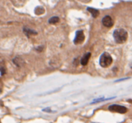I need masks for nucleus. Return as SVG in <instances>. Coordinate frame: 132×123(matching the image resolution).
<instances>
[{
    "instance_id": "9",
    "label": "nucleus",
    "mask_w": 132,
    "mask_h": 123,
    "mask_svg": "<svg viewBox=\"0 0 132 123\" xmlns=\"http://www.w3.org/2000/svg\"><path fill=\"white\" fill-rule=\"evenodd\" d=\"M87 9H88V11L91 14V16H93V17H97V16H99V10H97V9H95V8H91V7H88Z\"/></svg>"
},
{
    "instance_id": "6",
    "label": "nucleus",
    "mask_w": 132,
    "mask_h": 123,
    "mask_svg": "<svg viewBox=\"0 0 132 123\" xmlns=\"http://www.w3.org/2000/svg\"><path fill=\"white\" fill-rule=\"evenodd\" d=\"M91 53H86V54H84V56H83L82 58V60H81V64H82V65H83V66H85L86 64H88L89 60H90V58H91Z\"/></svg>"
},
{
    "instance_id": "11",
    "label": "nucleus",
    "mask_w": 132,
    "mask_h": 123,
    "mask_svg": "<svg viewBox=\"0 0 132 123\" xmlns=\"http://www.w3.org/2000/svg\"><path fill=\"white\" fill-rule=\"evenodd\" d=\"M44 12V7H37L36 9H35V14H37V15H41V14H43Z\"/></svg>"
},
{
    "instance_id": "1",
    "label": "nucleus",
    "mask_w": 132,
    "mask_h": 123,
    "mask_svg": "<svg viewBox=\"0 0 132 123\" xmlns=\"http://www.w3.org/2000/svg\"><path fill=\"white\" fill-rule=\"evenodd\" d=\"M113 37L116 43H123L126 42L128 38V33L124 29H117L113 33Z\"/></svg>"
},
{
    "instance_id": "8",
    "label": "nucleus",
    "mask_w": 132,
    "mask_h": 123,
    "mask_svg": "<svg viewBox=\"0 0 132 123\" xmlns=\"http://www.w3.org/2000/svg\"><path fill=\"white\" fill-rule=\"evenodd\" d=\"M13 63L16 64L17 67H21L23 64H24V61L20 57H16V58L13 59Z\"/></svg>"
},
{
    "instance_id": "10",
    "label": "nucleus",
    "mask_w": 132,
    "mask_h": 123,
    "mask_svg": "<svg viewBox=\"0 0 132 123\" xmlns=\"http://www.w3.org/2000/svg\"><path fill=\"white\" fill-rule=\"evenodd\" d=\"M59 22V17L58 16H53L49 19V24H57Z\"/></svg>"
},
{
    "instance_id": "4",
    "label": "nucleus",
    "mask_w": 132,
    "mask_h": 123,
    "mask_svg": "<svg viewBox=\"0 0 132 123\" xmlns=\"http://www.w3.org/2000/svg\"><path fill=\"white\" fill-rule=\"evenodd\" d=\"M84 34L82 30H79L76 32V35H75V38H74V43H82L84 41Z\"/></svg>"
},
{
    "instance_id": "3",
    "label": "nucleus",
    "mask_w": 132,
    "mask_h": 123,
    "mask_svg": "<svg viewBox=\"0 0 132 123\" xmlns=\"http://www.w3.org/2000/svg\"><path fill=\"white\" fill-rule=\"evenodd\" d=\"M109 110L118 113H126L128 111V109L126 107H124V106H121V105L113 104V105H110L109 107Z\"/></svg>"
},
{
    "instance_id": "12",
    "label": "nucleus",
    "mask_w": 132,
    "mask_h": 123,
    "mask_svg": "<svg viewBox=\"0 0 132 123\" xmlns=\"http://www.w3.org/2000/svg\"><path fill=\"white\" fill-rule=\"evenodd\" d=\"M0 71H1V75H4L6 73V70L4 67H0Z\"/></svg>"
},
{
    "instance_id": "14",
    "label": "nucleus",
    "mask_w": 132,
    "mask_h": 123,
    "mask_svg": "<svg viewBox=\"0 0 132 123\" xmlns=\"http://www.w3.org/2000/svg\"><path fill=\"white\" fill-rule=\"evenodd\" d=\"M130 67H131V68H132V64H131V65H130Z\"/></svg>"
},
{
    "instance_id": "2",
    "label": "nucleus",
    "mask_w": 132,
    "mask_h": 123,
    "mask_svg": "<svg viewBox=\"0 0 132 123\" xmlns=\"http://www.w3.org/2000/svg\"><path fill=\"white\" fill-rule=\"evenodd\" d=\"M111 63H112V57L110 56V54L103 53V54H101V56L99 58V64H100L101 67L106 68V67L110 66Z\"/></svg>"
},
{
    "instance_id": "13",
    "label": "nucleus",
    "mask_w": 132,
    "mask_h": 123,
    "mask_svg": "<svg viewBox=\"0 0 132 123\" xmlns=\"http://www.w3.org/2000/svg\"><path fill=\"white\" fill-rule=\"evenodd\" d=\"M35 49H36L37 51H39V52H40V51H42V50H43V47H39V48H35Z\"/></svg>"
},
{
    "instance_id": "7",
    "label": "nucleus",
    "mask_w": 132,
    "mask_h": 123,
    "mask_svg": "<svg viewBox=\"0 0 132 123\" xmlns=\"http://www.w3.org/2000/svg\"><path fill=\"white\" fill-rule=\"evenodd\" d=\"M24 33L27 35L28 37L30 36V35H34V34H37V32L36 31H34V30H32V29H30V28H27V27H24Z\"/></svg>"
},
{
    "instance_id": "5",
    "label": "nucleus",
    "mask_w": 132,
    "mask_h": 123,
    "mask_svg": "<svg viewBox=\"0 0 132 123\" xmlns=\"http://www.w3.org/2000/svg\"><path fill=\"white\" fill-rule=\"evenodd\" d=\"M102 25L105 27H111L113 25V19L110 16H105L102 18Z\"/></svg>"
}]
</instances>
